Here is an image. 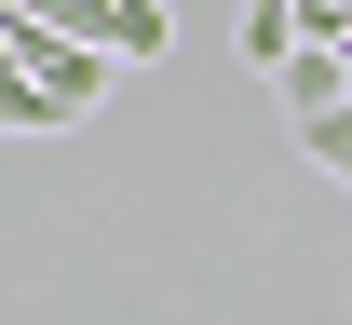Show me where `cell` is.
I'll return each mask as SVG.
<instances>
[{"mask_svg": "<svg viewBox=\"0 0 352 325\" xmlns=\"http://www.w3.org/2000/svg\"><path fill=\"white\" fill-rule=\"evenodd\" d=\"M109 54H122V68L176 54V14H163V0H122V14H109Z\"/></svg>", "mask_w": 352, "mask_h": 325, "instance_id": "cell-4", "label": "cell"}, {"mask_svg": "<svg viewBox=\"0 0 352 325\" xmlns=\"http://www.w3.org/2000/svg\"><path fill=\"white\" fill-rule=\"evenodd\" d=\"M271 95H285V122H325V109H352V54L339 41H298L285 68H271Z\"/></svg>", "mask_w": 352, "mask_h": 325, "instance_id": "cell-2", "label": "cell"}, {"mask_svg": "<svg viewBox=\"0 0 352 325\" xmlns=\"http://www.w3.org/2000/svg\"><path fill=\"white\" fill-rule=\"evenodd\" d=\"M0 14H28V27H68V41H109V14H122V0H0Z\"/></svg>", "mask_w": 352, "mask_h": 325, "instance_id": "cell-6", "label": "cell"}, {"mask_svg": "<svg viewBox=\"0 0 352 325\" xmlns=\"http://www.w3.org/2000/svg\"><path fill=\"white\" fill-rule=\"evenodd\" d=\"M298 41H311V27H298V0H244V54H258V82H271Z\"/></svg>", "mask_w": 352, "mask_h": 325, "instance_id": "cell-3", "label": "cell"}, {"mask_svg": "<svg viewBox=\"0 0 352 325\" xmlns=\"http://www.w3.org/2000/svg\"><path fill=\"white\" fill-rule=\"evenodd\" d=\"M325 41H339V54H352V0H339V27H325Z\"/></svg>", "mask_w": 352, "mask_h": 325, "instance_id": "cell-7", "label": "cell"}, {"mask_svg": "<svg viewBox=\"0 0 352 325\" xmlns=\"http://www.w3.org/2000/svg\"><path fill=\"white\" fill-rule=\"evenodd\" d=\"M0 27H14V68L41 82V109H54V136L109 109V82H122V54H109V41H68V27H28V14H0Z\"/></svg>", "mask_w": 352, "mask_h": 325, "instance_id": "cell-1", "label": "cell"}, {"mask_svg": "<svg viewBox=\"0 0 352 325\" xmlns=\"http://www.w3.org/2000/svg\"><path fill=\"white\" fill-rule=\"evenodd\" d=\"M0 136H54V109H41V82L14 68V27H0Z\"/></svg>", "mask_w": 352, "mask_h": 325, "instance_id": "cell-5", "label": "cell"}]
</instances>
